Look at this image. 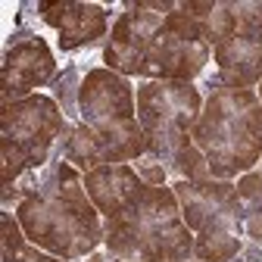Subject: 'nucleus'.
<instances>
[{
  "label": "nucleus",
  "mask_w": 262,
  "mask_h": 262,
  "mask_svg": "<svg viewBox=\"0 0 262 262\" xmlns=\"http://www.w3.org/2000/svg\"><path fill=\"white\" fill-rule=\"evenodd\" d=\"M147 184H153V187H159V184H166V166H162V159H156L153 153H144L141 159H138V169H135Z\"/></svg>",
  "instance_id": "nucleus-20"
},
{
  "label": "nucleus",
  "mask_w": 262,
  "mask_h": 262,
  "mask_svg": "<svg viewBox=\"0 0 262 262\" xmlns=\"http://www.w3.org/2000/svg\"><path fill=\"white\" fill-rule=\"evenodd\" d=\"M106 31V10L97 4H72L59 25V47L75 50L81 44H94L97 38H103Z\"/></svg>",
  "instance_id": "nucleus-13"
},
{
  "label": "nucleus",
  "mask_w": 262,
  "mask_h": 262,
  "mask_svg": "<svg viewBox=\"0 0 262 262\" xmlns=\"http://www.w3.org/2000/svg\"><path fill=\"white\" fill-rule=\"evenodd\" d=\"M62 113L44 94H31L25 100L4 103L0 110V175L10 187L22 169H38L56 138L62 135Z\"/></svg>",
  "instance_id": "nucleus-5"
},
{
  "label": "nucleus",
  "mask_w": 262,
  "mask_h": 262,
  "mask_svg": "<svg viewBox=\"0 0 262 262\" xmlns=\"http://www.w3.org/2000/svg\"><path fill=\"white\" fill-rule=\"evenodd\" d=\"M53 53L41 38L22 41L16 47L7 50L4 69H0V94H4V103H16L31 97L28 91L41 88L44 81H50L53 75Z\"/></svg>",
  "instance_id": "nucleus-10"
},
{
  "label": "nucleus",
  "mask_w": 262,
  "mask_h": 262,
  "mask_svg": "<svg viewBox=\"0 0 262 262\" xmlns=\"http://www.w3.org/2000/svg\"><path fill=\"white\" fill-rule=\"evenodd\" d=\"M172 190L178 196L184 225L190 231H203V228H212V225L241 228L244 209L237 200V187L231 181H219V178L178 181Z\"/></svg>",
  "instance_id": "nucleus-8"
},
{
  "label": "nucleus",
  "mask_w": 262,
  "mask_h": 262,
  "mask_svg": "<svg viewBox=\"0 0 262 262\" xmlns=\"http://www.w3.org/2000/svg\"><path fill=\"white\" fill-rule=\"evenodd\" d=\"M0 228H4V262H13V259L28 247V237H25V231H22L19 219H13V215H4V219H0Z\"/></svg>",
  "instance_id": "nucleus-19"
},
{
  "label": "nucleus",
  "mask_w": 262,
  "mask_h": 262,
  "mask_svg": "<svg viewBox=\"0 0 262 262\" xmlns=\"http://www.w3.org/2000/svg\"><path fill=\"white\" fill-rule=\"evenodd\" d=\"M193 253L200 262H228L241 253V237H237V228L231 225H212L196 231L193 237Z\"/></svg>",
  "instance_id": "nucleus-14"
},
{
  "label": "nucleus",
  "mask_w": 262,
  "mask_h": 262,
  "mask_svg": "<svg viewBox=\"0 0 262 262\" xmlns=\"http://www.w3.org/2000/svg\"><path fill=\"white\" fill-rule=\"evenodd\" d=\"M200 113L203 100L190 81H144L138 88V122L147 138V153L156 159H172L190 144Z\"/></svg>",
  "instance_id": "nucleus-6"
},
{
  "label": "nucleus",
  "mask_w": 262,
  "mask_h": 262,
  "mask_svg": "<svg viewBox=\"0 0 262 262\" xmlns=\"http://www.w3.org/2000/svg\"><path fill=\"white\" fill-rule=\"evenodd\" d=\"M228 13L237 22V35H262V0L228 4Z\"/></svg>",
  "instance_id": "nucleus-18"
},
{
  "label": "nucleus",
  "mask_w": 262,
  "mask_h": 262,
  "mask_svg": "<svg viewBox=\"0 0 262 262\" xmlns=\"http://www.w3.org/2000/svg\"><path fill=\"white\" fill-rule=\"evenodd\" d=\"M237 187V200L244 209V231L262 244V172H247L241 175Z\"/></svg>",
  "instance_id": "nucleus-15"
},
{
  "label": "nucleus",
  "mask_w": 262,
  "mask_h": 262,
  "mask_svg": "<svg viewBox=\"0 0 262 262\" xmlns=\"http://www.w3.org/2000/svg\"><path fill=\"white\" fill-rule=\"evenodd\" d=\"M13 262H59V259H56V256H50V253H44L41 247H35V244L28 241V247H25Z\"/></svg>",
  "instance_id": "nucleus-22"
},
{
  "label": "nucleus",
  "mask_w": 262,
  "mask_h": 262,
  "mask_svg": "<svg viewBox=\"0 0 262 262\" xmlns=\"http://www.w3.org/2000/svg\"><path fill=\"white\" fill-rule=\"evenodd\" d=\"M25 237L56 259H78L103 241L100 212L84 190V175L62 159L50 190H31L16 209Z\"/></svg>",
  "instance_id": "nucleus-1"
},
{
  "label": "nucleus",
  "mask_w": 262,
  "mask_h": 262,
  "mask_svg": "<svg viewBox=\"0 0 262 262\" xmlns=\"http://www.w3.org/2000/svg\"><path fill=\"white\" fill-rule=\"evenodd\" d=\"M169 162H172L169 169L178 175V181H203V178H212V175H209V162H206V156L196 150L193 144L181 147Z\"/></svg>",
  "instance_id": "nucleus-17"
},
{
  "label": "nucleus",
  "mask_w": 262,
  "mask_h": 262,
  "mask_svg": "<svg viewBox=\"0 0 262 262\" xmlns=\"http://www.w3.org/2000/svg\"><path fill=\"white\" fill-rule=\"evenodd\" d=\"M209 62V41L203 25L181 13L162 19L147 53L150 81H193Z\"/></svg>",
  "instance_id": "nucleus-7"
},
{
  "label": "nucleus",
  "mask_w": 262,
  "mask_h": 262,
  "mask_svg": "<svg viewBox=\"0 0 262 262\" xmlns=\"http://www.w3.org/2000/svg\"><path fill=\"white\" fill-rule=\"evenodd\" d=\"M116 262H125V259H116Z\"/></svg>",
  "instance_id": "nucleus-24"
},
{
  "label": "nucleus",
  "mask_w": 262,
  "mask_h": 262,
  "mask_svg": "<svg viewBox=\"0 0 262 262\" xmlns=\"http://www.w3.org/2000/svg\"><path fill=\"white\" fill-rule=\"evenodd\" d=\"M66 162H72L75 169H84V172L103 166L100 147H97V138L88 125H78L69 135V141H66Z\"/></svg>",
  "instance_id": "nucleus-16"
},
{
  "label": "nucleus",
  "mask_w": 262,
  "mask_h": 262,
  "mask_svg": "<svg viewBox=\"0 0 262 262\" xmlns=\"http://www.w3.org/2000/svg\"><path fill=\"white\" fill-rule=\"evenodd\" d=\"M69 7H72V0H59V4H41V19H44L47 25L59 28L62 19H66V13H69Z\"/></svg>",
  "instance_id": "nucleus-21"
},
{
  "label": "nucleus",
  "mask_w": 262,
  "mask_h": 262,
  "mask_svg": "<svg viewBox=\"0 0 262 262\" xmlns=\"http://www.w3.org/2000/svg\"><path fill=\"white\" fill-rule=\"evenodd\" d=\"M219 84L250 91L262 81V35H237L215 47Z\"/></svg>",
  "instance_id": "nucleus-12"
},
{
  "label": "nucleus",
  "mask_w": 262,
  "mask_h": 262,
  "mask_svg": "<svg viewBox=\"0 0 262 262\" xmlns=\"http://www.w3.org/2000/svg\"><path fill=\"white\" fill-rule=\"evenodd\" d=\"M259 100H262V81H259Z\"/></svg>",
  "instance_id": "nucleus-23"
},
{
  "label": "nucleus",
  "mask_w": 262,
  "mask_h": 262,
  "mask_svg": "<svg viewBox=\"0 0 262 262\" xmlns=\"http://www.w3.org/2000/svg\"><path fill=\"white\" fill-rule=\"evenodd\" d=\"M103 244L125 262H184L193 250L178 196L166 184H147L144 196L125 215L106 219Z\"/></svg>",
  "instance_id": "nucleus-3"
},
{
  "label": "nucleus",
  "mask_w": 262,
  "mask_h": 262,
  "mask_svg": "<svg viewBox=\"0 0 262 262\" xmlns=\"http://www.w3.org/2000/svg\"><path fill=\"white\" fill-rule=\"evenodd\" d=\"M162 19L166 16L141 10L138 4H135V10L122 13L113 25L110 47L103 53L106 69H113L119 75H147V53H150L153 35L159 31Z\"/></svg>",
  "instance_id": "nucleus-9"
},
{
  "label": "nucleus",
  "mask_w": 262,
  "mask_h": 262,
  "mask_svg": "<svg viewBox=\"0 0 262 262\" xmlns=\"http://www.w3.org/2000/svg\"><path fill=\"white\" fill-rule=\"evenodd\" d=\"M193 147L209 162V175L231 181L262 156V100L253 91L219 88L203 103L190 135Z\"/></svg>",
  "instance_id": "nucleus-2"
},
{
  "label": "nucleus",
  "mask_w": 262,
  "mask_h": 262,
  "mask_svg": "<svg viewBox=\"0 0 262 262\" xmlns=\"http://www.w3.org/2000/svg\"><path fill=\"white\" fill-rule=\"evenodd\" d=\"M84 190L103 219H116L144 196L147 181L125 162H113V166H97L84 172Z\"/></svg>",
  "instance_id": "nucleus-11"
},
{
  "label": "nucleus",
  "mask_w": 262,
  "mask_h": 262,
  "mask_svg": "<svg viewBox=\"0 0 262 262\" xmlns=\"http://www.w3.org/2000/svg\"><path fill=\"white\" fill-rule=\"evenodd\" d=\"M78 113L94 131L103 166L141 159L147 153V138L138 122V94L125 75L91 69L78 88Z\"/></svg>",
  "instance_id": "nucleus-4"
}]
</instances>
